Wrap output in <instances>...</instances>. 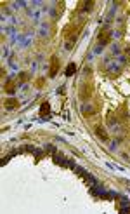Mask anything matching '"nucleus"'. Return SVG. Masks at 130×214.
<instances>
[{"instance_id":"obj_19","label":"nucleus","mask_w":130,"mask_h":214,"mask_svg":"<svg viewBox=\"0 0 130 214\" xmlns=\"http://www.w3.org/2000/svg\"><path fill=\"white\" fill-rule=\"evenodd\" d=\"M43 85V78H38V82H37V87H42Z\"/></svg>"},{"instance_id":"obj_6","label":"nucleus","mask_w":130,"mask_h":214,"mask_svg":"<svg viewBox=\"0 0 130 214\" xmlns=\"http://www.w3.org/2000/svg\"><path fill=\"white\" fill-rule=\"evenodd\" d=\"M50 113V103L49 101H43L40 106V117H47Z\"/></svg>"},{"instance_id":"obj_4","label":"nucleus","mask_w":130,"mask_h":214,"mask_svg":"<svg viewBox=\"0 0 130 214\" xmlns=\"http://www.w3.org/2000/svg\"><path fill=\"white\" fill-rule=\"evenodd\" d=\"M4 108H7V110H16V108H19V101H18L16 98H7V99L4 101Z\"/></svg>"},{"instance_id":"obj_7","label":"nucleus","mask_w":130,"mask_h":214,"mask_svg":"<svg viewBox=\"0 0 130 214\" xmlns=\"http://www.w3.org/2000/svg\"><path fill=\"white\" fill-rule=\"evenodd\" d=\"M92 9H94V2H83L80 7L82 12H92Z\"/></svg>"},{"instance_id":"obj_5","label":"nucleus","mask_w":130,"mask_h":214,"mask_svg":"<svg viewBox=\"0 0 130 214\" xmlns=\"http://www.w3.org/2000/svg\"><path fill=\"white\" fill-rule=\"evenodd\" d=\"M120 54H123V49L120 47V44H113L111 45V58H118Z\"/></svg>"},{"instance_id":"obj_18","label":"nucleus","mask_w":130,"mask_h":214,"mask_svg":"<svg viewBox=\"0 0 130 214\" xmlns=\"http://www.w3.org/2000/svg\"><path fill=\"white\" fill-rule=\"evenodd\" d=\"M66 49H68V51L73 49V44H71V42H66Z\"/></svg>"},{"instance_id":"obj_9","label":"nucleus","mask_w":130,"mask_h":214,"mask_svg":"<svg viewBox=\"0 0 130 214\" xmlns=\"http://www.w3.org/2000/svg\"><path fill=\"white\" fill-rule=\"evenodd\" d=\"M30 78V73L28 71H21L19 75H18V84H23V82H26Z\"/></svg>"},{"instance_id":"obj_8","label":"nucleus","mask_w":130,"mask_h":214,"mask_svg":"<svg viewBox=\"0 0 130 214\" xmlns=\"http://www.w3.org/2000/svg\"><path fill=\"white\" fill-rule=\"evenodd\" d=\"M75 71H76V64H75V63H70L64 73H66V77H73V75H75Z\"/></svg>"},{"instance_id":"obj_17","label":"nucleus","mask_w":130,"mask_h":214,"mask_svg":"<svg viewBox=\"0 0 130 214\" xmlns=\"http://www.w3.org/2000/svg\"><path fill=\"white\" fill-rule=\"evenodd\" d=\"M120 37H121V31H116V30L113 31V39H116V40H118Z\"/></svg>"},{"instance_id":"obj_15","label":"nucleus","mask_w":130,"mask_h":214,"mask_svg":"<svg viewBox=\"0 0 130 214\" xmlns=\"http://www.w3.org/2000/svg\"><path fill=\"white\" fill-rule=\"evenodd\" d=\"M123 54H125V56H127V58L130 59V44H129V45H125V47H123Z\"/></svg>"},{"instance_id":"obj_10","label":"nucleus","mask_w":130,"mask_h":214,"mask_svg":"<svg viewBox=\"0 0 130 214\" xmlns=\"http://www.w3.org/2000/svg\"><path fill=\"white\" fill-rule=\"evenodd\" d=\"M82 113H83L85 117H89V115L94 113V108H92L90 104H83V106H82Z\"/></svg>"},{"instance_id":"obj_13","label":"nucleus","mask_w":130,"mask_h":214,"mask_svg":"<svg viewBox=\"0 0 130 214\" xmlns=\"http://www.w3.org/2000/svg\"><path fill=\"white\" fill-rule=\"evenodd\" d=\"M54 160H56V164H59V165H64V157L62 155H54Z\"/></svg>"},{"instance_id":"obj_2","label":"nucleus","mask_w":130,"mask_h":214,"mask_svg":"<svg viewBox=\"0 0 130 214\" xmlns=\"http://www.w3.org/2000/svg\"><path fill=\"white\" fill-rule=\"evenodd\" d=\"M95 136H97V138H99L102 143H108V141H109V136H108L106 129H104L102 125H95Z\"/></svg>"},{"instance_id":"obj_12","label":"nucleus","mask_w":130,"mask_h":214,"mask_svg":"<svg viewBox=\"0 0 130 214\" xmlns=\"http://www.w3.org/2000/svg\"><path fill=\"white\" fill-rule=\"evenodd\" d=\"M108 70L111 71V73H120V64H118V63L115 61V63H109V68H108Z\"/></svg>"},{"instance_id":"obj_1","label":"nucleus","mask_w":130,"mask_h":214,"mask_svg":"<svg viewBox=\"0 0 130 214\" xmlns=\"http://www.w3.org/2000/svg\"><path fill=\"white\" fill-rule=\"evenodd\" d=\"M111 39H113V31L111 30H101V33H99V40H97V44L99 45H108L111 42Z\"/></svg>"},{"instance_id":"obj_14","label":"nucleus","mask_w":130,"mask_h":214,"mask_svg":"<svg viewBox=\"0 0 130 214\" xmlns=\"http://www.w3.org/2000/svg\"><path fill=\"white\" fill-rule=\"evenodd\" d=\"M5 89H7V92H9V94H14V82L10 80L9 84L5 85Z\"/></svg>"},{"instance_id":"obj_3","label":"nucleus","mask_w":130,"mask_h":214,"mask_svg":"<svg viewBox=\"0 0 130 214\" xmlns=\"http://www.w3.org/2000/svg\"><path fill=\"white\" fill-rule=\"evenodd\" d=\"M57 70H59V59H57V56H52V58H50L49 75L50 77H56V75H57Z\"/></svg>"},{"instance_id":"obj_16","label":"nucleus","mask_w":130,"mask_h":214,"mask_svg":"<svg viewBox=\"0 0 130 214\" xmlns=\"http://www.w3.org/2000/svg\"><path fill=\"white\" fill-rule=\"evenodd\" d=\"M102 49H104V47L97 44V45H95V49H94V54H101V52H102Z\"/></svg>"},{"instance_id":"obj_11","label":"nucleus","mask_w":130,"mask_h":214,"mask_svg":"<svg viewBox=\"0 0 130 214\" xmlns=\"http://www.w3.org/2000/svg\"><path fill=\"white\" fill-rule=\"evenodd\" d=\"M115 61H116V63H118V64L121 66V64H127V63H129L130 59L127 58V56H125V54H120L118 58H115Z\"/></svg>"},{"instance_id":"obj_20","label":"nucleus","mask_w":130,"mask_h":214,"mask_svg":"<svg viewBox=\"0 0 130 214\" xmlns=\"http://www.w3.org/2000/svg\"><path fill=\"white\" fill-rule=\"evenodd\" d=\"M47 152H49V153H54V146H50V144H49V146H47Z\"/></svg>"}]
</instances>
